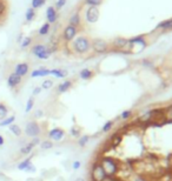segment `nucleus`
Returning a JSON list of instances; mask_svg holds the SVG:
<instances>
[{"mask_svg":"<svg viewBox=\"0 0 172 181\" xmlns=\"http://www.w3.org/2000/svg\"><path fill=\"white\" fill-rule=\"evenodd\" d=\"M71 49L73 53L84 55L91 51V40L86 35H79L71 42Z\"/></svg>","mask_w":172,"mask_h":181,"instance_id":"obj_1","label":"nucleus"},{"mask_svg":"<svg viewBox=\"0 0 172 181\" xmlns=\"http://www.w3.org/2000/svg\"><path fill=\"white\" fill-rule=\"evenodd\" d=\"M100 165L104 168L106 176H117V173L119 172V165L118 162L111 156H103L100 159Z\"/></svg>","mask_w":172,"mask_h":181,"instance_id":"obj_2","label":"nucleus"},{"mask_svg":"<svg viewBox=\"0 0 172 181\" xmlns=\"http://www.w3.org/2000/svg\"><path fill=\"white\" fill-rule=\"evenodd\" d=\"M31 53L40 60H46L51 57L52 49L44 44H34L31 47Z\"/></svg>","mask_w":172,"mask_h":181,"instance_id":"obj_3","label":"nucleus"},{"mask_svg":"<svg viewBox=\"0 0 172 181\" xmlns=\"http://www.w3.org/2000/svg\"><path fill=\"white\" fill-rule=\"evenodd\" d=\"M91 49H92L94 53L98 54H104L106 52H109L110 49V44L104 39H100V38H96L91 40Z\"/></svg>","mask_w":172,"mask_h":181,"instance_id":"obj_4","label":"nucleus"},{"mask_svg":"<svg viewBox=\"0 0 172 181\" xmlns=\"http://www.w3.org/2000/svg\"><path fill=\"white\" fill-rule=\"evenodd\" d=\"M91 179L92 181H104L106 179V173L101 167L99 161L94 162L91 168Z\"/></svg>","mask_w":172,"mask_h":181,"instance_id":"obj_5","label":"nucleus"},{"mask_svg":"<svg viewBox=\"0 0 172 181\" xmlns=\"http://www.w3.org/2000/svg\"><path fill=\"white\" fill-rule=\"evenodd\" d=\"M78 31L79 30L77 27H73L67 24L66 26L64 27L63 32H61V39H63V41H65V42H72L77 38Z\"/></svg>","mask_w":172,"mask_h":181,"instance_id":"obj_6","label":"nucleus"},{"mask_svg":"<svg viewBox=\"0 0 172 181\" xmlns=\"http://www.w3.org/2000/svg\"><path fill=\"white\" fill-rule=\"evenodd\" d=\"M24 132L28 138H35V136H39L41 134V127L37 121H30L26 124Z\"/></svg>","mask_w":172,"mask_h":181,"instance_id":"obj_7","label":"nucleus"},{"mask_svg":"<svg viewBox=\"0 0 172 181\" xmlns=\"http://www.w3.org/2000/svg\"><path fill=\"white\" fill-rule=\"evenodd\" d=\"M99 17H100V11L98 7L88 6L86 8L85 14H84V18H85L86 22H88V24H96L97 21L99 20Z\"/></svg>","mask_w":172,"mask_h":181,"instance_id":"obj_8","label":"nucleus"},{"mask_svg":"<svg viewBox=\"0 0 172 181\" xmlns=\"http://www.w3.org/2000/svg\"><path fill=\"white\" fill-rule=\"evenodd\" d=\"M111 46L117 49V51H121V52H125V53H130V49H129V39H125L123 37H117L114 38L111 44Z\"/></svg>","mask_w":172,"mask_h":181,"instance_id":"obj_9","label":"nucleus"},{"mask_svg":"<svg viewBox=\"0 0 172 181\" xmlns=\"http://www.w3.org/2000/svg\"><path fill=\"white\" fill-rule=\"evenodd\" d=\"M65 131L63 129V128H59V127H54L52 129H50L48 131V139L51 141H61L64 138H65Z\"/></svg>","mask_w":172,"mask_h":181,"instance_id":"obj_10","label":"nucleus"},{"mask_svg":"<svg viewBox=\"0 0 172 181\" xmlns=\"http://www.w3.org/2000/svg\"><path fill=\"white\" fill-rule=\"evenodd\" d=\"M6 82H7V86H8V88L13 89V88L18 87L20 84L23 82V78L12 72V73L7 77V81H6Z\"/></svg>","mask_w":172,"mask_h":181,"instance_id":"obj_11","label":"nucleus"},{"mask_svg":"<svg viewBox=\"0 0 172 181\" xmlns=\"http://www.w3.org/2000/svg\"><path fill=\"white\" fill-rule=\"evenodd\" d=\"M59 18V14H58V11L54 8V6H48L46 8V22H48L50 25H52L54 22H57Z\"/></svg>","mask_w":172,"mask_h":181,"instance_id":"obj_12","label":"nucleus"},{"mask_svg":"<svg viewBox=\"0 0 172 181\" xmlns=\"http://www.w3.org/2000/svg\"><path fill=\"white\" fill-rule=\"evenodd\" d=\"M28 72H30V65L27 62H19V64H17L13 71V73H15L17 75L21 77V78L26 77Z\"/></svg>","mask_w":172,"mask_h":181,"instance_id":"obj_13","label":"nucleus"},{"mask_svg":"<svg viewBox=\"0 0 172 181\" xmlns=\"http://www.w3.org/2000/svg\"><path fill=\"white\" fill-rule=\"evenodd\" d=\"M73 86L72 80H64L63 82H60L57 87V93L58 94H64L66 93L67 91H70L71 87Z\"/></svg>","mask_w":172,"mask_h":181,"instance_id":"obj_14","label":"nucleus"},{"mask_svg":"<svg viewBox=\"0 0 172 181\" xmlns=\"http://www.w3.org/2000/svg\"><path fill=\"white\" fill-rule=\"evenodd\" d=\"M68 25H71L73 27L79 28L81 26V15L79 12H74V13L68 18Z\"/></svg>","mask_w":172,"mask_h":181,"instance_id":"obj_15","label":"nucleus"},{"mask_svg":"<svg viewBox=\"0 0 172 181\" xmlns=\"http://www.w3.org/2000/svg\"><path fill=\"white\" fill-rule=\"evenodd\" d=\"M47 75H50V69L45 67L37 68V69L31 72V78H44Z\"/></svg>","mask_w":172,"mask_h":181,"instance_id":"obj_16","label":"nucleus"},{"mask_svg":"<svg viewBox=\"0 0 172 181\" xmlns=\"http://www.w3.org/2000/svg\"><path fill=\"white\" fill-rule=\"evenodd\" d=\"M50 75H53L54 78H58V79H64L68 75V72L63 68H53V69H50Z\"/></svg>","mask_w":172,"mask_h":181,"instance_id":"obj_17","label":"nucleus"},{"mask_svg":"<svg viewBox=\"0 0 172 181\" xmlns=\"http://www.w3.org/2000/svg\"><path fill=\"white\" fill-rule=\"evenodd\" d=\"M94 77V72L90 68H83L79 72V78L81 80H90Z\"/></svg>","mask_w":172,"mask_h":181,"instance_id":"obj_18","label":"nucleus"},{"mask_svg":"<svg viewBox=\"0 0 172 181\" xmlns=\"http://www.w3.org/2000/svg\"><path fill=\"white\" fill-rule=\"evenodd\" d=\"M157 30H162V31H172V18L160 21L158 24V26H157Z\"/></svg>","mask_w":172,"mask_h":181,"instance_id":"obj_19","label":"nucleus"},{"mask_svg":"<svg viewBox=\"0 0 172 181\" xmlns=\"http://www.w3.org/2000/svg\"><path fill=\"white\" fill-rule=\"evenodd\" d=\"M121 141H123V135L119 134V133H116V134H113L112 136H111V139H110V145H111V147L112 148H116L121 144Z\"/></svg>","mask_w":172,"mask_h":181,"instance_id":"obj_20","label":"nucleus"},{"mask_svg":"<svg viewBox=\"0 0 172 181\" xmlns=\"http://www.w3.org/2000/svg\"><path fill=\"white\" fill-rule=\"evenodd\" d=\"M34 147H35V146H34L33 144H32V142L30 141V142H27V144H25V145H24L23 147L20 148V151H19L20 154H23V155H28L30 153H32V151L34 149Z\"/></svg>","mask_w":172,"mask_h":181,"instance_id":"obj_21","label":"nucleus"},{"mask_svg":"<svg viewBox=\"0 0 172 181\" xmlns=\"http://www.w3.org/2000/svg\"><path fill=\"white\" fill-rule=\"evenodd\" d=\"M32 163V156H30V158H26V159H24V160H21L20 162H18V165H17V168L19 169V171H25L30 165Z\"/></svg>","mask_w":172,"mask_h":181,"instance_id":"obj_22","label":"nucleus"},{"mask_svg":"<svg viewBox=\"0 0 172 181\" xmlns=\"http://www.w3.org/2000/svg\"><path fill=\"white\" fill-rule=\"evenodd\" d=\"M50 31H51V25L48 22H45L38 30V34H39L40 37H45V35H47V34L50 33Z\"/></svg>","mask_w":172,"mask_h":181,"instance_id":"obj_23","label":"nucleus"},{"mask_svg":"<svg viewBox=\"0 0 172 181\" xmlns=\"http://www.w3.org/2000/svg\"><path fill=\"white\" fill-rule=\"evenodd\" d=\"M15 121V116L14 115H11V116H6L5 119L0 120V127H8L10 125L14 124Z\"/></svg>","mask_w":172,"mask_h":181,"instance_id":"obj_24","label":"nucleus"},{"mask_svg":"<svg viewBox=\"0 0 172 181\" xmlns=\"http://www.w3.org/2000/svg\"><path fill=\"white\" fill-rule=\"evenodd\" d=\"M34 18H35V10L32 7H28L25 12V19H26L27 22H31V21L34 20Z\"/></svg>","mask_w":172,"mask_h":181,"instance_id":"obj_25","label":"nucleus"},{"mask_svg":"<svg viewBox=\"0 0 172 181\" xmlns=\"http://www.w3.org/2000/svg\"><path fill=\"white\" fill-rule=\"evenodd\" d=\"M8 129H10V132H11L13 135H15V136H20L21 133H23V131H21L20 126L19 125H17V124L10 125V126H8Z\"/></svg>","mask_w":172,"mask_h":181,"instance_id":"obj_26","label":"nucleus"},{"mask_svg":"<svg viewBox=\"0 0 172 181\" xmlns=\"http://www.w3.org/2000/svg\"><path fill=\"white\" fill-rule=\"evenodd\" d=\"M39 148L41 151H48V149H52L53 148V141H51L50 139L47 140H44L40 142Z\"/></svg>","mask_w":172,"mask_h":181,"instance_id":"obj_27","label":"nucleus"},{"mask_svg":"<svg viewBox=\"0 0 172 181\" xmlns=\"http://www.w3.org/2000/svg\"><path fill=\"white\" fill-rule=\"evenodd\" d=\"M32 42H33V39L31 38V37H25L23 41L20 42V47L23 48V49H26L28 48L30 46H32Z\"/></svg>","mask_w":172,"mask_h":181,"instance_id":"obj_28","label":"nucleus"},{"mask_svg":"<svg viewBox=\"0 0 172 181\" xmlns=\"http://www.w3.org/2000/svg\"><path fill=\"white\" fill-rule=\"evenodd\" d=\"M8 115V107L6 106V104L0 102V120L5 119Z\"/></svg>","mask_w":172,"mask_h":181,"instance_id":"obj_29","label":"nucleus"},{"mask_svg":"<svg viewBox=\"0 0 172 181\" xmlns=\"http://www.w3.org/2000/svg\"><path fill=\"white\" fill-rule=\"evenodd\" d=\"M90 135H80L79 138H78V146L79 147H85L86 145L88 144V141H90Z\"/></svg>","mask_w":172,"mask_h":181,"instance_id":"obj_30","label":"nucleus"},{"mask_svg":"<svg viewBox=\"0 0 172 181\" xmlns=\"http://www.w3.org/2000/svg\"><path fill=\"white\" fill-rule=\"evenodd\" d=\"M113 125H114V121L113 120L106 121L105 124H104V126H103V128H101V132H103V133H109V132L113 128Z\"/></svg>","mask_w":172,"mask_h":181,"instance_id":"obj_31","label":"nucleus"},{"mask_svg":"<svg viewBox=\"0 0 172 181\" xmlns=\"http://www.w3.org/2000/svg\"><path fill=\"white\" fill-rule=\"evenodd\" d=\"M46 4V0H32L31 1V7L34 10H38L40 7H43Z\"/></svg>","mask_w":172,"mask_h":181,"instance_id":"obj_32","label":"nucleus"},{"mask_svg":"<svg viewBox=\"0 0 172 181\" xmlns=\"http://www.w3.org/2000/svg\"><path fill=\"white\" fill-rule=\"evenodd\" d=\"M33 106H34V96H31V98H28V100L26 101L25 112H26V113H30V112L33 109Z\"/></svg>","mask_w":172,"mask_h":181,"instance_id":"obj_33","label":"nucleus"},{"mask_svg":"<svg viewBox=\"0 0 172 181\" xmlns=\"http://www.w3.org/2000/svg\"><path fill=\"white\" fill-rule=\"evenodd\" d=\"M104 0H84V4L87 6H93V7H99L103 4Z\"/></svg>","mask_w":172,"mask_h":181,"instance_id":"obj_34","label":"nucleus"},{"mask_svg":"<svg viewBox=\"0 0 172 181\" xmlns=\"http://www.w3.org/2000/svg\"><path fill=\"white\" fill-rule=\"evenodd\" d=\"M7 12V2L5 0H0V17H4Z\"/></svg>","mask_w":172,"mask_h":181,"instance_id":"obj_35","label":"nucleus"},{"mask_svg":"<svg viewBox=\"0 0 172 181\" xmlns=\"http://www.w3.org/2000/svg\"><path fill=\"white\" fill-rule=\"evenodd\" d=\"M40 87H41V89H50V88H52L53 87V80H51V79L44 80Z\"/></svg>","mask_w":172,"mask_h":181,"instance_id":"obj_36","label":"nucleus"},{"mask_svg":"<svg viewBox=\"0 0 172 181\" xmlns=\"http://www.w3.org/2000/svg\"><path fill=\"white\" fill-rule=\"evenodd\" d=\"M80 133H81V131H80V128L77 127V126H73V127H71V129H70V134L72 135L73 138H79Z\"/></svg>","mask_w":172,"mask_h":181,"instance_id":"obj_37","label":"nucleus"},{"mask_svg":"<svg viewBox=\"0 0 172 181\" xmlns=\"http://www.w3.org/2000/svg\"><path fill=\"white\" fill-rule=\"evenodd\" d=\"M131 116H132V111H130V109H126V111H124L123 113L120 114V119L121 120H129Z\"/></svg>","mask_w":172,"mask_h":181,"instance_id":"obj_38","label":"nucleus"},{"mask_svg":"<svg viewBox=\"0 0 172 181\" xmlns=\"http://www.w3.org/2000/svg\"><path fill=\"white\" fill-rule=\"evenodd\" d=\"M67 0H57L55 1V4H54V8L57 10V11H59V10H61L63 7L66 5Z\"/></svg>","mask_w":172,"mask_h":181,"instance_id":"obj_39","label":"nucleus"},{"mask_svg":"<svg viewBox=\"0 0 172 181\" xmlns=\"http://www.w3.org/2000/svg\"><path fill=\"white\" fill-rule=\"evenodd\" d=\"M164 116H165V119L167 121H172V106L167 107L164 111Z\"/></svg>","mask_w":172,"mask_h":181,"instance_id":"obj_40","label":"nucleus"},{"mask_svg":"<svg viewBox=\"0 0 172 181\" xmlns=\"http://www.w3.org/2000/svg\"><path fill=\"white\" fill-rule=\"evenodd\" d=\"M80 167H81V162H80L79 160L73 161V163H72V168H73V169H74V171H77V169H79Z\"/></svg>","mask_w":172,"mask_h":181,"instance_id":"obj_41","label":"nucleus"},{"mask_svg":"<svg viewBox=\"0 0 172 181\" xmlns=\"http://www.w3.org/2000/svg\"><path fill=\"white\" fill-rule=\"evenodd\" d=\"M41 87L40 86H37V87H34V89H33V92H32V95L33 96H37V95H39L40 93H41Z\"/></svg>","mask_w":172,"mask_h":181,"instance_id":"obj_42","label":"nucleus"},{"mask_svg":"<svg viewBox=\"0 0 172 181\" xmlns=\"http://www.w3.org/2000/svg\"><path fill=\"white\" fill-rule=\"evenodd\" d=\"M31 142L33 144L34 146H39L40 142H41V141H40V138H39V136H35V138H32V140H31Z\"/></svg>","mask_w":172,"mask_h":181,"instance_id":"obj_43","label":"nucleus"},{"mask_svg":"<svg viewBox=\"0 0 172 181\" xmlns=\"http://www.w3.org/2000/svg\"><path fill=\"white\" fill-rule=\"evenodd\" d=\"M25 172H30V173H34L35 172V167H34V165L33 163H31L28 167L25 169Z\"/></svg>","mask_w":172,"mask_h":181,"instance_id":"obj_44","label":"nucleus"},{"mask_svg":"<svg viewBox=\"0 0 172 181\" xmlns=\"http://www.w3.org/2000/svg\"><path fill=\"white\" fill-rule=\"evenodd\" d=\"M104 181H121L120 179H117V176H106Z\"/></svg>","mask_w":172,"mask_h":181,"instance_id":"obj_45","label":"nucleus"},{"mask_svg":"<svg viewBox=\"0 0 172 181\" xmlns=\"http://www.w3.org/2000/svg\"><path fill=\"white\" fill-rule=\"evenodd\" d=\"M43 115H44V111L43 109H38L35 112V116H43Z\"/></svg>","mask_w":172,"mask_h":181,"instance_id":"obj_46","label":"nucleus"},{"mask_svg":"<svg viewBox=\"0 0 172 181\" xmlns=\"http://www.w3.org/2000/svg\"><path fill=\"white\" fill-rule=\"evenodd\" d=\"M4 144H5V139H4V136L0 134V146H4Z\"/></svg>","mask_w":172,"mask_h":181,"instance_id":"obj_47","label":"nucleus"},{"mask_svg":"<svg viewBox=\"0 0 172 181\" xmlns=\"http://www.w3.org/2000/svg\"><path fill=\"white\" fill-rule=\"evenodd\" d=\"M23 39H24V38H23V34H20L19 37H18V42H21V41H23Z\"/></svg>","mask_w":172,"mask_h":181,"instance_id":"obj_48","label":"nucleus"},{"mask_svg":"<svg viewBox=\"0 0 172 181\" xmlns=\"http://www.w3.org/2000/svg\"><path fill=\"white\" fill-rule=\"evenodd\" d=\"M74 181H86L85 179H83V178H78V179H76Z\"/></svg>","mask_w":172,"mask_h":181,"instance_id":"obj_49","label":"nucleus"}]
</instances>
